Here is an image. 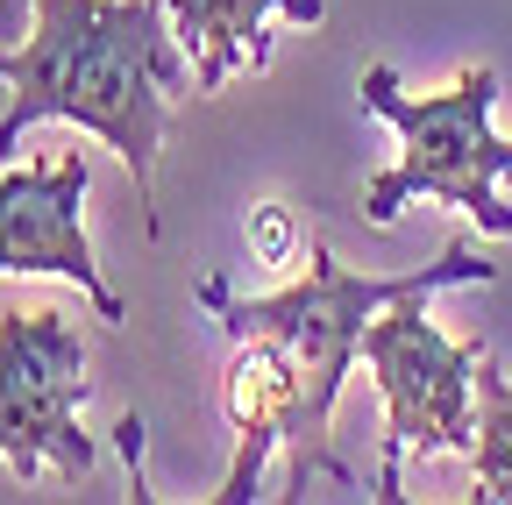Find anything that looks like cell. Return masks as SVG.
Here are the masks:
<instances>
[{"mask_svg":"<svg viewBox=\"0 0 512 505\" xmlns=\"http://www.w3.org/2000/svg\"><path fill=\"white\" fill-rule=\"evenodd\" d=\"M171 43V0H36V29L0 65L15 86V107L0 114V164L36 121H79L128 164L143 228L157 235V150L171 93H185Z\"/></svg>","mask_w":512,"mask_h":505,"instance_id":"1","label":"cell"},{"mask_svg":"<svg viewBox=\"0 0 512 505\" xmlns=\"http://www.w3.org/2000/svg\"><path fill=\"white\" fill-rule=\"evenodd\" d=\"M498 264L477 257V249L456 235L434 264L420 271H392V278H370V271H349L328 242L306 249V278L285 285V292H264V299H242L228 278H200V306L221 321V335H271L285 370H292V427H285V463H292V498H306V484H342L356 491V470L335 456V399H342V377L356 370L363 356V328L377 321L384 306L399 299H427L441 285H491Z\"/></svg>","mask_w":512,"mask_h":505,"instance_id":"2","label":"cell"},{"mask_svg":"<svg viewBox=\"0 0 512 505\" xmlns=\"http://www.w3.org/2000/svg\"><path fill=\"white\" fill-rule=\"evenodd\" d=\"M363 107L392 121L399 157L363 185V221L392 228L413 200H441L470 214L484 235H512V207L498 200V178H512V136L491 129L498 72L463 65L441 93H406L392 65L363 72Z\"/></svg>","mask_w":512,"mask_h":505,"instance_id":"3","label":"cell"},{"mask_svg":"<svg viewBox=\"0 0 512 505\" xmlns=\"http://www.w3.org/2000/svg\"><path fill=\"white\" fill-rule=\"evenodd\" d=\"M477 356H484V342L441 335L427 299H399L363 328V363L384 392L377 498H406L413 456H477V413H470Z\"/></svg>","mask_w":512,"mask_h":505,"instance_id":"4","label":"cell"},{"mask_svg":"<svg viewBox=\"0 0 512 505\" xmlns=\"http://www.w3.org/2000/svg\"><path fill=\"white\" fill-rule=\"evenodd\" d=\"M86 342L57 306L0 313V463L22 484L57 477L86 491L100 477V449L86 434Z\"/></svg>","mask_w":512,"mask_h":505,"instance_id":"5","label":"cell"},{"mask_svg":"<svg viewBox=\"0 0 512 505\" xmlns=\"http://www.w3.org/2000/svg\"><path fill=\"white\" fill-rule=\"evenodd\" d=\"M86 150H57L43 164L0 171V278H72L100 321H128V306L107 292L93 242H86Z\"/></svg>","mask_w":512,"mask_h":505,"instance_id":"6","label":"cell"},{"mask_svg":"<svg viewBox=\"0 0 512 505\" xmlns=\"http://www.w3.org/2000/svg\"><path fill=\"white\" fill-rule=\"evenodd\" d=\"M221 406H228V427H235V463L221 477L214 498L242 505L256 498V477H264L271 449H285V427H292V370L278 356L271 335H235V356H228V377H221Z\"/></svg>","mask_w":512,"mask_h":505,"instance_id":"7","label":"cell"},{"mask_svg":"<svg viewBox=\"0 0 512 505\" xmlns=\"http://www.w3.org/2000/svg\"><path fill=\"white\" fill-rule=\"evenodd\" d=\"M320 22L328 0H171V36L192 57V93H221L235 72H264L271 65V36L264 22Z\"/></svg>","mask_w":512,"mask_h":505,"instance_id":"8","label":"cell"},{"mask_svg":"<svg viewBox=\"0 0 512 505\" xmlns=\"http://www.w3.org/2000/svg\"><path fill=\"white\" fill-rule=\"evenodd\" d=\"M477 498L484 505H512V370L491 363V349L477 356Z\"/></svg>","mask_w":512,"mask_h":505,"instance_id":"9","label":"cell"},{"mask_svg":"<svg viewBox=\"0 0 512 505\" xmlns=\"http://www.w3.org/2000/svg\"><path fill=\"white\" fill-rule=\"evenodd\" d=\"M249 249H256L264 264L292 271V264H299V221H292L285 207H249Z\"/></svg>","mask_w":512,"mask_h":505,"instance_id":"10","label":"cell"},{"mask_svg":"<svg viewBox=\"0 0 512 505\" xmlns=\"http://www.w3.org/2000/svg\"><path fill=\"white\" fill-rule=\"evenodd\" d=\"M36 29V0H0V43H22Z\"/></svg>","mask_w":512,"mask_h":505,"instance_id":"11","label":"cell"},{"mask_svg":"<svg viewBox=\"0 0 512 505\" xmlns=\"http://www.w3.org/2000/svg\"><path fill=\"white\" fill-rule=\"evenodd\" d=\"M0 65H8V50H0Z\"/></svg>","mask_w":512,"mask_h":505,"instance_id":"12","label":"cell"}]
</instances>
